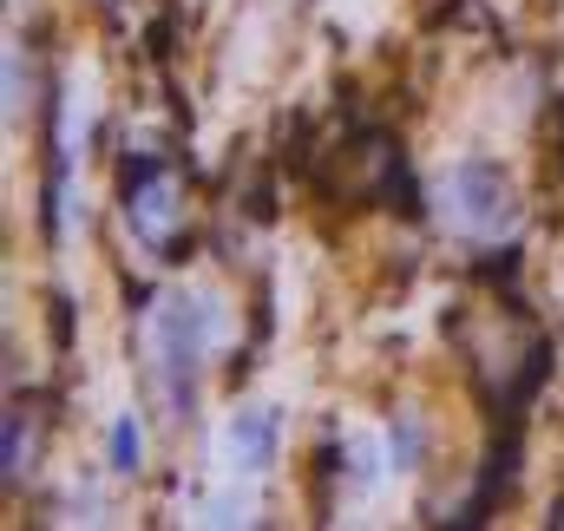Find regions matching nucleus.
I'll return each mask as SVG.
<instances>
[{
  "label": "nucleus",
  "mask_w": 564,
  "mask_h": 531,
  "mask_svg": "<svg viewBox=\"0 0 564 531\" xmlns=\"http://www.w3.org/2000/svg\"><path fill=\"white\" fill-rule=\"evenodd\" d=\"M210 308H217L210 295H164L151 315V381L171 407V420H191V407H197V368L217 335Z\"/></svg>",
  "instance_id": "1"
},
{
  "label": "nucleus",
  "mask_w": 564,
  "mask_h": 531,
  "mask_svg": "<svg viewBox=\"0 0 564 531\" xmlns=\"http://www.w3.org/2000/svg\"><path fill=\"white\" fill-rule=\"evenodd\" d=\"M512 184L486 164V158H459L446 177H440V224L459 230V237H492L512 224Z\"/></svg>",
  "instance_id": "2"
},
{
  "label": "nucleus",
  "mask_w": 564,
  "mask_h": 531,
  "mask_svg": "<svg viewBox=\"0 0 564 531\" xmlns=\"http://www.w3.org/2000/svg\"><path fill=\"white\" fill-rule=\"evenodd\" d=\"M119 191H126V230L144 250H171V230H177V177H171V164L139 151L119 171Z\"/></svg>",
  "instance_id": "3"
},
{
  "label": "nucleus",
  "mask_w": 564,
  "mask_h": 531,
  "mask_svg": "<svg viewBox=\"0 0 564 531\" xmlns=\"http://www.w3.org/2000/svg\"><path fill=\"white\" fill-rule=\"evenodd\" d=\"M276 440H282V420L270 413V407L230 413V426H224V459H230V473L263 479V473L276 466Z\"/></svg>",
  "instance_id": "4"
},
{
  "label": "nucleus",
  "mask_w": 564,
  "mask_h": 531,
  "mask_svg": "<svg viewBox=\"0 0 564 531\" xmlns=\"http://www.w3.org/2000/svg\"><path fill=\"white\" fill-rule=\"evenodd\" d=\"M26 459H33V420L13 407L7 413V479H26Z\"/></svg>",
  "instance_id": "5"
},
{
  "label": "nucleus",
  "mask_w": 564,
  "mask_h": 531,
  "mask_svg": "<svg viewBox=\"0 0 564 531\" xmlns=\"http://www.w3.org/2000/svg\"><path fill=\"white\" fill-rule=\"evenodd\" d=\"M421 446H426L421 420H414V413H401V420H394V433H388V453H394V466H401V473H408V466H421Z\"/></svg>",
  "instance_id": "6"
},
{
  "label": "nucleus",
  "mask_w": 564,
  "mask_h": 531,
  "mask_svg": "<svg viewBox=\"0 0 564 531\" xmlns=\"http://www.w3.org/2000/svg\"><path fill=\"white\" fill-rule=\"evenodd\" d=\"M139 459H144L139 420H132V413H119V426H112V466H119V473H139Z\"/></svg>",
  "instance_id": "7"
}]
</instances>
